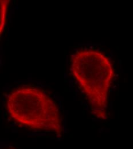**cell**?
Listing matches in <instances>:
<instances>
[{
  "mask_svg": "<svg viewBox=\"0 0 133 149\" xmlns=\"http://www.w3.org/2000/svg\"><path fill=\"white\" fill-rule=\"evenodd\" d=\"M8 1H1V24H0V31L1 34L3 31L5 24V21L6 18V9L8 8Z\"/></svg>",
  "mask_w": 133,
  "mask_h": 149,
  "instance_id": "obj_3",
  "label": "cell"
},
{
  "mask_svg": "<svg viewBox=\"0 0 133 149\" xmlns=\"http://www.w3.org/2000/svg\"><path fill=\"white\" fill-rule=\"evenodd\" d=\"M5 107L10 117L21 127L57 135L63 131L56 101L41 88L32 85L15 87L6 96Z\"/></svg>",
  "mask_w": 133,
  "mask_h": 149,
  "instance_id": "obj_1",
  "label": "cell"
},
{
  "mask_svg": "<svg viewBox=\"0 0 133 149\" xmlns=\"http://www.w3.org/2000/svg\"><path fill=\"white\" fill-rule=\"evenodd\" d=\"M15 149V148L12 147V146H6V147H4L2 149Z\"/></svg>",
  "mask_w": 133,
  "mask_h": 149,
  "instance_id": "obj_4",
  "label": "cell"
},
{
  "mask_svg": "<svg viewBox=\"0 0 133 149\" xmlns=\"http://www.w3.org/2000/svg\"><path fill=\"white\" fill-rule=\"evenodd\" d=\"M71 70L89 100L93 113L104 111L113 76L111 60L99 50H79L72 56Z\"/></svg>",
  "mask_w": 133,
  "mask_h": 149,
  "instance_id": "obj_2",
  "label": "cell"
}]
</instances>
